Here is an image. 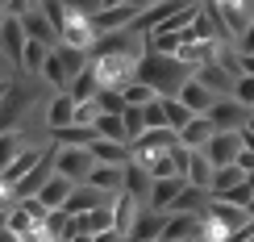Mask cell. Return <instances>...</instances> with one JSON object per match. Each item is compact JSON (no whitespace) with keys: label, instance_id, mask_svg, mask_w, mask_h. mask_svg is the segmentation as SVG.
Wrapping results in <instances>:
<instances>
[{"label":"cell","instance_id":"6da1fadb","mask_svg":"<svg viewBox=\"0 0 254 242\" xmlns=\"http://www.w3.org/2000/svg\"><path fill=\"white\" fill-rule=\"evenodd\" d=\"M192 76L196 71L188 67L179 55H154V50H146L142 67H137V80H146L158 96H179V88H184Z\"/></svg>","mask_w":254,"mask_h":242},{"label":"cell","instance_id":"7a4b0ae2","mask_svg":"<svg viewBox=\"0 0 254 242\" xmlns=\"http://www.w3.org/2000/svg\"><path fill=\"white\" fill-rule=\"evenodd\" d=\"M50 146H55V142H50ZM92 167H96L92 146H55V171L67 175L71 184H83L92 175Z\"/></svg>","mask_w":254,"mask_h":242},{"label":"cell","instance_id":"3957f363","mask_svg":"<svg viewBox=\"0 0 254 242\" xmlns=\"http://www.w3.org/2000/svg\"><path fill=\"white\" fill-rule=\"evenodd\" d=\"M242 130H217L213 138H208L204 146V155L213 159V167H229V163H238V155H242Z\"/></svg>","mask_w":254,"mask_h":242},{"label":"cell","instance_id":"277c9868","mask_svg":"<svg viewBox=\"0 0 254 242\" xmlns=\"http://www.w3.org/2000/svg\"><path fill=\"white\" fill-rule=\"evenodd\" d=\"M175 142H179V130H171V125H158V130H146L142 138L129 146V151H133V159H137V163H146V159H154V155L171 151Z\"/></svg>","mask_w":254,"mask_h":242},{"label":"cell","instance_id":"5b68a950","mask_svg":"<svg viewBox=\"0 0 254 242\" xmlns=\"http://www.w3.org/2000/svg\"><path fill=\"white\" fill-rule=\"evenodd\" d=\"M167 217H171V213L142 205V209H137V217H133V226H129V238H133V242H163Z\"/></svg>","mask_w":254,"mask_h":242},{"label":"cell","instance_id":"8992f818","mask_svg":"<svg viewBox=\"0 0 254 242\" xmlns=\"http://www.w3.org/2000/svg\"><path fill=\"white\" fill-rule=\"evenodd\" d=\"M184 4H188V0H154V4H146L142 13L133 17V25H129V29H133V34H142V38H146V34H154V29L163 25L167 17H175V13H179Z\"/></svg>","mask_w":254,"mask_h":242},{"label":"cell","instance_id":"52a82bcc","mask_svg":"<svg viewBox=\"0 0 254 242\" xmlns=\"http://www.w3.org/2000/svg\"><path fill=\"white\" fill-rule=\"evenodd\" d=\"M25 42H29V34H25V25H21V17H13V13H8V17H4V25H0V55L13 63L17 71H21V55H25Z\"/></svg>","mask_w":254,"mask_h":242},{"label":"cell","instance_id":"ba28073f","mask_svg":"<svg viewBox=\"0 0 254 242\" xmlns=\"http://www.w3.org/2000/svg\"><path fill=\"white\" fill-rule=\"evenodd\" d=\"M250 113H254V109L238 104L234 96H217V100H213V109H208V117H213L217 130H246Z\"/></svg>","mask_w":254,"mask_h":242},{"label":"cell","instance_id":"9c48e42d","mask_svg":"<svg viewBox=\"0 0 254 242\" xmlns=\"http://www.w3.org/2000/svg\"><path fill=\"white\" fill-rule=\"evenodd\" d=\"M71 63H67V55H63L59 46H50V55H46V63H42V71H38V80L42 83H50V92H67V83H71Z\"/></svg>","mask_w":254,"mask_h":242},{"label":"cell","instance_id":"30bf717a","mask_svg":"<svg viewBox=\"0 0 254 242\" xmlns=\"http://www.w3.org/2000/svg\"><path fill=\"white\" fill-rule=\"evenodd\" d=\"M204 217H213L217 226H225L229 234H238V230L250 222V209H246V205H234V201H221V196H213V201H208V209H204Z\"/></svg>","mask_w":254,"mask_h":242},{"label":"cell","instance_id":"8fae6325","mask_svg":"<svg viewBox=\"0 0 254 242\" xmlns=\"http://www.w3.org/2000/svg\"><path fill=\"white\" fill-rule=\"evenodd\" d=\"M63 125H75V100H71V92H50V100H46V134L63 130Z\"/></svg>","mask_w":254,"mask_h":242},{"label":"cell","instance_id":"7c38bea8","mask_svg":"<svg viewBox=\"0 0 254 242\" xmlns=\"http://www.w3.org/2000/svg\"><path fill=\"white\" fill-rule=\"evenodd\" d=\"M196 80L204 83V88H213L217 96H229V92H234V80H238V76H234V71H229L221 59H213V63H204V67H196Z\"/></svg>","mask_w":254,"mask_h":242},{"label":"cell","instance_id":"4fadbf2b","mask_svg":"<svg viewBox=\"0 0 254 242\" xmlns=\"http://www.w3.org/2000/svg\"><path fill=\"white\" fill-rule=\"evenodd\" d=\"M50 175H55V146H50V151H46V159H42V163L34 167V171L25 175V180H17V184H13L17 201H25V196H38V192H42V184H46Z\"/></svg>","mask_w":254,"mask_h":242},{"label":"cell","instance_id":"5bb4252c","mask_svg":"<svg viewBox=\"0 0 254 242\" xmlns=\"http://www.w3.org/2000/svg\"><path fill=\"white\" fill-rule=\"evenodd\" d=\"M217 134V125H213V117H208V113H196L192 121L184 125V130H179V142L188 146V151H204L208 146V138H213Z\"/></svg>","mask_w":254,"mask_h":242},{"label":"cell","instance_id":"9a60e30c","mask_svg":"<svg viewBox=\"0 0 254 242\" xmlns=\"http://www.w3.org/2000/svg\"><path fill=\"white\" fill-rule=\"evenodd\" d=\"M137 13H142L137 4H117V8H100L92 21H96L100 34H117V29H129V25H133V17H137Z\"/></svg>","mask_w":254,"mask_h":242},{"label":"cell","instance_id":"2e32d148","mask_svg":"<svg viewBox=\"0 0 254 242\" xmlns=\"http://www.w3.org/2000/svg\"><path fill=\"white\" fill-rule=\"evenodd\" d=\"M42 159H46V146H25V151H21L13 163H8L4 171H0V180H4V184H17V180H25V175L34 171V167H38Z\"/></svg>","mask_w":254,"mask_h":242},{"label":"cell","instance_id":"e0dca14e","mask_svg":"<svg viewBox=\"0 0 254 242\" xmlns=\"http://www.w3.org/2000/svg\"><path fill=\"white\" fill-rule=\"evenodd\" d=\"M150 188H154V175L146 171L137 159H129V163H125V192H129L133 201L146 205V201H150Z\"/></svg>","mask_w":254,"mask_h":242},{"label":"cell","instance_id":"ac0fdd59","mask_svg":"<svg viewBox=\"0 0 254 242\" xmlns=\"http://www.w3.org/2000/svg\"><path fill=\"white\" fill-rule=\"evenodd\" d=\"M184 175H167V180H154V188H150V209H163V213H171V205H175V196L184 192Z\"/></svg>","mask_w":254,"mask_h":242},{"label":"cell","instance_id":"d6986e66","mask_svg":"<svg viewBox=\"0 0 254 242\" xmlns=\"http://www.w3.org/2000/svg\"><path fill=\"white\" fill-rule=\"evenodd\" d=\"M92 155H96V163H113V167H125V163L133 159V151H129V146H125V142L100 138V134H96V138H92Z\"/></svg>","mask_w":254,"mask_h":242},{"label":"cell","instance_id":"ffe728a7","mask_svg":"<svg viewBox=\"0 0 254 242\" xmlns=\"http://www.w3.org/2000/svg\"><path fill=\"white\" fill-rule=\"evenodd\" d=\"M179 100H184L192 113H208V109H213V100H217V92H213V88H204V83L192 76L184 88H179Z\"/></svg>","mask_w":254,"mask_h":242},{"label":"cell","instance_id":"44dd1931","mask_svg":"<svg viewBox=\"0 0 254 242\" xmlns=\"http://www.w3.org/2000/svg\"><path fill=\"white\" fill-rule=\"evenodd\" d=\"M21 25H25V34H29V38L46 42V46H59V29H55V21H50L46 13H42V8L25 13V17H21Z\"/></svg>","mask_w":254,"mask_h":242},{"label":"cell","instance_id":"7402d4cb","mask_svg":"<svg viewBox=\"0 0 254 242\" xmlns=\"http://www.w3.org/2000/svg\"><path fill=\"white\" fill-rule=\"evenodd\" d=\"M213 171H217V167H213V159H208V155L204 151H192V155H188V184H196V188H208V192H213Z\"/></svg>","mask_w":254,"mask_h":242},{"label":"cell","instance_id":"603a6c76","mask_svg":"<svg viewBox=\"0 0 254 242\" xmlns=\"http://www.w3.org/2000/svg\"><path fill=\"white\" fill-rule=\"evenodd\" d=\"M29 146V134H25V125H17V130H0V171H4L8 163L17 159L21 151Z\"/></svg>","mask_w":254,"mask_h":242},{"label":"cell","instance_id":"cb8c5ba5","mask_svg":"<svg viewBox=\"0 0 254 242\" xmlns=\"http://www.w3.org/2000/svg\"><path fill=\"white\" fill-rule=\"evenodd\" d=\"M67 92H71V100H75V104H83V100H96V92H100L96 71H92V67L75 71V76H71V83H67Z\"/></svg>","mask_w":254,"mask_h":242},{"label":"cell","instance_id":"d4e9b609","mask_svg":"<svg viewBox=\"0 0 254 242\" xmlns=\"http://www.w3.org/2000/svg\"><path fill=\"white\" fill-rule=\"evenodd\" d=\"M71 188H75V184H71L67 175H59V171H55V175H50L46 184H42L38 201L46 205V209H63V201H67V196H71Z\"/></svg>","mask_w":254,"mask_h":242},{"label":"cell","instance_id":"484cf974","mask_svg":"<svg viewBox=\"0 0 254 242\" xmlns=\"http://www.w3.org/2000/svg\"><path fill=\"white\" fill-rule=\"evenodd\" d=\"M88 184L104 188V192H121V188H125V167H113V163H96V167H92V175H88Z\"/></svg>","mask_w":254,"mask_h":242},{"label":"cell","instance_id":"4316f807","mask_svg":"<svg viewBox=\"0 0 254 242\" xmlns=\"http://www.w3.org/2000/svg\"><path fill=\"white\" fill-rule=\"evenodd\" d=\"M50 138H55V146H92L96 125H63V130H55Z\"/></svg>","mask_w":254,"mask_h":242},{"label":"cell","instance_id":"83f0119b","mask_svg":"<svg viewBox=\"0 0 254 242\" xmlns=\"http://www.w3.org/2000/svg\"><path fill=\"white\" fill-rule=\"evenodd\" d=\"M96 134H100V138H113V142H125V146H129V134H125L121 113H100V117H96Z\"/></svg>","mask_w":254,"mask_h":242},{"label":"cell","instance_id":"f1b7e54d","mask_svg":"<svg viewBox=\"0 0 254 242\" xmlns=\"http://www.w3.org/2000/svg\"><path fill=\"white\" fill-rule=\"evenodd\" d=\"M46 55H50V46L46 42H38V38H29L25 42V55H21V71H42V63H46Z\"/></svg>","mask_w":254,"mask_h":242},{"label":"cell","instance_id":"f546056e","mask_svg":"<svg viewBox=\"0 0 254 242\" xmlns=\"http://www.w3.org/2000/svg\"><path fill=\"white\" fill-rule=\"evenodd\" d=\"M121 121H125V134H129V146H133L146 134V109H142V104H125Z\"/></svg>","mask_w":254,"mask_h":242},{"label":"cell","instance_id":"4dcf8cb0","mask_svg":"<svg viewBox=\"0 0 254 242\" xmlns=\"http://www.w3.org/2000/svg\"><path fill=\"white\" fill-rule=\"evenodd\" d=\"M163 109H167V125H171V130H184V125L196 117V113L188 109V104L179 100V96H163Z\"/></svg>","mask_w":254,"mask_h":242},{"label":"cell","instance_id":"1f68e13d","mask_svg":"<svg viewBox=\"0 0 254 242\" xmlns=\"http://www.w3.org/2000/svg\"><path fill=\"white\" fill-rule=\"evenodd\" d=\"M246 180V171H242L238 163H229V167H217L213 171V196H221V192H229L234 184H242Z\"/></svg>","mask_w":254,"mask_h":242},{"label":"cell","instance_id":"d6a6232c","mask_svg":"<svg viewBox=\"0 0 254 242\" xmlns=\"http://www.w3.org/2000/svg\"><path fill=\"white\" fill-rule=\"evenodd\" d=\"M121 96H125V104H150V100H158V92L146 80H133V83H125V88H121Z\"/></svg>","mask_w":254,"mask_h":242},{"label":"cell","instance_id":"836d02e7","mask_svg":"<svg viewBox=\"0 0 254 242\" xmlns=\"http://www.w3.org/2000/svg\"><path fill=\"white\" fill-rule=\"evenodd\" d=\"M96 104H100V113H125V96L117 88H100L96 92Z\"/></svg>","mask_w":254,"mask_h":242},{"label":"cell","instance_id":"e575fe53","mask_svg":"<svg viewBox=\"0 0 254 242\" xmlns=\"http://www.w3.org/2000/svg\"><path fill=\"white\" fill-rule=\"evenodd\" d=\"M229 96H234L238 104H246V109H254V76H238Z\"/></svg>","mask_w":254,"mask_h":242},{"label":"cell","instance_id":"d590c367","mask_svg":"<svg viewBox=\"0 0 254 242\" xmlns=\"http://www.w3.org/2000/svg\"><path fill=\"white\" fill-rule=\"evenodd\" d=\"M146 109V130H158V125H167V109H163V96L150 100V104H142Z\"/></svg>","mask_w":254,"mask_h":242},{"label":"cell","instance_id":"8d00e7d4","mask_svg":"<svg viewBox=\"0 0 254 242\" xmlns=\"http://www.w3.org/2000/svg\"><path fill=\"white\" fill-rule=\"evenodd\" d=\"M221 201H234V205H246V209H250V201H254V188H250L246 180H242V184H234V188H229V192H221Z\"/></svg>","mask_w":254,"mask_h":242},{"label":"cell","instance_id":"74e56055","mask_svg":"<svg viewBox=\"0 0 254 242\" xmlns=\"http://www.w3.org/2000/svg\"><path fill=\"white\" fill-rule=\"evenodd\" d=\"M67 8L71 13H83V17H96L104 8V0H67Z\"/></svg>","mask_w":254,"mask_h":242},{"label":"cell","instance_id":"f35d334b","mask_svg":"<svg viewBox=\"0 0 254 242\" xmlns=\"http://www.w3.org/2000/svg\"><path fill=\"white\" fill-rule=\"evenodd\" d=\"M238 167H242V171H254V146H242V155H238Z\"/></svg>","mask_w":254,"mask_h":242},{"label":"cell","instance_id":"ab89813d","mask_svg":"<svg viewBox=\"0 0 254 242\" xmlns=\"http://www.w3.org/2000/svg\"><path fill=\"white\" fill-rule=\"evenodd\" d=\"M117 4H129V0H104V8H117Z\"/></svg>","mask_w":254,"mask_h":242},{"label":"cell","instance_id":"60d3db41","mask_svg":"<svg viewBox=\"0 0 254 242\" xmlns=\"http://www.w3.org/2000/svg\"><path fill=\"white\" fill-rule=\"evenodd\" d=\"M8 83H13V80H0V100H4V92H8Z\"/></svg>","mask_w":254,"mask_h":242},{"label":"cell","instance_id":"b9f144b4","mask_svg":"<svg viewBox=\"0 0 254 242\" xmlns=\"http://www.w3.org/2000/svg\"><path fill=\"white\" fill-rule=\"evenodd\" d=\"M129 4H137V8H146V4H154V0H129Z\"/></svg>","mask_w":254,"mask_h":242},{"label":"cell","instance_id":"7bdbcfd3","mask_svg":"<svg viewBox=\"0 0 254 242\" xmlns=\"http://www.w3.org/2000/svg\"><path fill=\"white\" fill-rule=\"evenodd\" d=\"M213 4H238V0H213Z\"/></svg>","mask_w":254,"mask_h":242},{"label":"cell","instance_id":"ee69618b","mask_svg":"<svg viewBox=\"0 0 254 242\" xmlns=\"http://www.w3.org/2000/svg\"><path fill=\"white\" fill-rule=\"evenodd\" d=\"M8 4H13V0H0V8H4V13H8Z\"/></svg>","mask_w":254,"mask_h":242},{"label":"cell","instance_id":"f6af8a7d","mask_svg":"<svg viewBox=\"0 0 254 242\" xmlns=\"http://www.w3.org/2000/svg\"><path fill=\"white\" fill-rule=\"evenodd\" d=\"M246 184H250V188H254V171H250V175H246Z\"/></svg>","mask_w":254,"mask_h":242},{"label":"cell","instance_id":"bcb514c9","mask_svg":"<svg viewBox=\"0 0 254 242\" xmlns=\"http://www.w3.org/2000/svg\"><path fill=\"white\" fill-rule=\"evenodd\" d=\"M4 17H8V13H4V8H0V25H4Z\"/></svg>","mask_w":254,"mask_h":242},{"label":"cell","instance_id":"7dc6e473","mask_svg":"<svg viewBox=\"0 0 254 242\" xmlns=\"http://www.w3.org/2000/svg\"><path fill=\"white\" fill-rule=\"evenodd\" d=\"M0 226H4V209H0Z\"/></svg>","mask_w":254,"mask_h":242},{"label":"cell","instance_id":"c3c4849f","mask_svg":"<svg viewBox=\"0 0 254 242\" xmlns=\"http://www.w3.org/2000/svg\"><path fill=\"white\" fill-rule=\"evenodd\" d=\"M129 242H133V238H129Z\"/></svg>","mask_w":254,"mask_h":242}]
</instances>
